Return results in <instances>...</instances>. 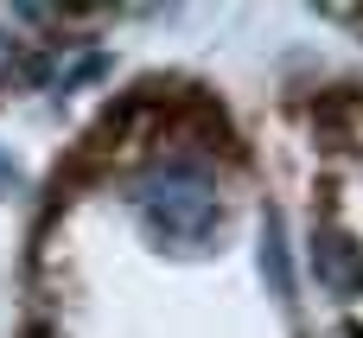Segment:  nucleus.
<instances>
[{"instance_id": "3", "label": "nucleus", "mask_w": 363, "mask_h": 338, "mask_svg": "<svg viewBox=\"0 0 363 338\" xmlns=\"http://www.w3.org/2000/svg\"><path fill=\"white\" fill-rule=\"evenodd\" d=\"M262 268H268L274 294H281V300H294V275H287V236H281V224H274V217H268V230H262Z\"/></svg>"}, {"instance_id": "2", "label": "nucleus", "mask_w": 363, "mask_h": 338, "mask_svg": "<svg viewBox=\"0 0 363 338\" xmlns=\"http://www.w3.org/2000/svg\"><path fill=\"white\" fill-rule=\"evenodd\" d=\"M313 268H319V281H325L332 294H363V243L351 230L319 224V230H313Z\"/></svg>"}, {"instance_id": "1", "label": "nucleus", "mask_w": 363, "mask_h": 338, "mask_svg": "<svg viewBox=\"0 0 363 338\" xmlns=\"http://www.w3.org/2000/svg\"><path fill=\"white\" fill-rule=\"evenodd\" d=\"M140 217L160 243H204L217 230V192L191 166H172L140 185Z\"/></svg>"}]
</instances>
